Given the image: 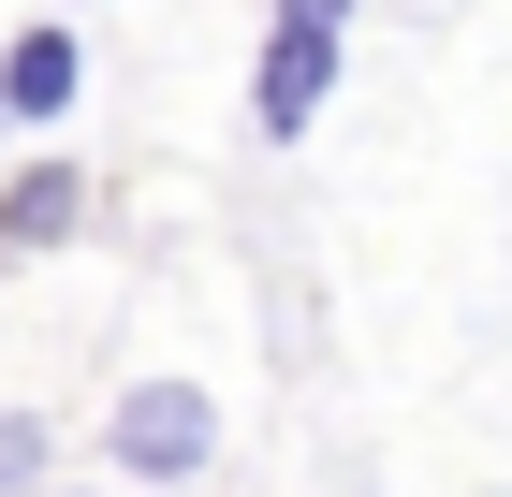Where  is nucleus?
I'll return each instance as SVG.
<instances>
[{
	"label": "nucleus",
	"mask_w": 512,
	"mask_h": 497,
	"mask_svg": "<svg viewBox=\"0 0 512 497\" xmlns=\"http://www.w3.org/2000/svg\"><path fill=\"white\" fill-rule=\"evenodd\" d=\"M103 454H118V483H191V468L220 454L205 381H132V395H118V424H103Z\"/></svg>",
	"instance_id": "nucleus-1"
},
{
	"label": "nucleus",
	"mask_w": 512,
	"mask_h": 497,
	"mask_svg": "<svg viewBox=\"0 0 512 497\" xmlns=\"http://www.w3.org/2000/svg\"><path fill=\"white\" fill-rule=\"evenodd\" d=\"M322 88H337V30H308V15H278L264 30V74H249V117H264V147H293L322 117Z\"/></svg>",
	"instance_id": "nucleus-2"
},
{
	"label": "nucleus",
	"mask_w": 512,
	"mask_h": 497,
	"mask_svg": "<svg viewBox=\"0 0 512 497\" xmlns=\"http://www.w3.org/2000/svg\"><path fill=\"white\" fill-rule=\"evenodd\" d=\"M74 88H88V44L74 30H15V44H0V117L44 132V117H74Z\"/></svg>",
	"instance_id": "nucleus-3"
},
{
	"label": "nucleus",
	"mask_w": 512,
	"mask_h": 497,
	"mask_svg": "<svg viewBox=\"0 0 512 497\" xmlns=\"http://www.w3.org/2000/svg\"><path fill=\"white\" fill-rule=\"evenodd\" d=\"M74 220H88V176H74V161H30V176L0 191V249H59Z\"/></svg>",
	"instance_id": "nucleus-4"
},
{
	"label": "nucleus",
	"mask_w": 512,
	"mask_h": 497,
	"mask_svg": "<svg viewBox=\"0 0 512 497\" xmlns=\"http://www.w3.org/2000/svg\"><path fill=\"white\" fill-rule=\"evenodd\" d=\"M15 483H44V424H30V410L0 424V497H15Z\"/></svg>",
	"instance_id": "nucleus-5"
},
{
	"label": "nucleus",
	"mask_w": 512,
	"mask_h": 497,
	"mask_svg": "<svg viewBox=\"0 0 512 497\" xmlns=\"http://www.w3.org/2000/svg\"><path fill=\"white\" fill-rule=\"evenodd\" d=\"M278 15H308V30H337V15H352V0H278Z\"/></svg>",
	"instance_id": "nucleus-6"
},
{
	"label": "nucleus",
	"mask_w": 512,
	"mask_h": 497,
	"mask_svg": "<svg viewBox=\"0 0 512 497\" xmlns=\"http://www.w3.org/2000/svg\"><path fill=\"white\" fill-rule=\"evenodd\" d=\"M30 497H44V483H30Z\"/></svg>",
	"instance_id": "nucleus-7"
}]
</instances>
